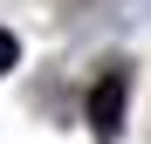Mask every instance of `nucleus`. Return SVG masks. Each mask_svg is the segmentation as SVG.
I'll return each instance as SVG.
<instances>
[{
	"label": "nucleus",
	"instance_id": "f257e3e1",
	"mask_svg": "<svg viewBox=\"0 0 151 144\" xmlns=\"http://www.w3.org/2000/svg\"><path fill=\"white\" fill-rule=\"evenodd\" d=\"M124 89H131V82H124V69H103V76H96V89H89V130L96 137H117V124H124Z\"/></svg>",
	"mask_w": 151,
	"mask_h": 144
},
{
	"label": "nucleus",
	"instance_id": "f03ea898",
	"mask_svg": "<svg viewBox=\"0 0 151 144\" xmlns=\"http://www.w3.org/2000/svg\"><path fill=\"white\" fill-rule=\"evenodd\" d=\"M14 55H21V41H14L7 28H0V76H7V69H14Z\"/></svg>",
	"mask_w": 151,
	"mask_h": 144
}]
</instances>
